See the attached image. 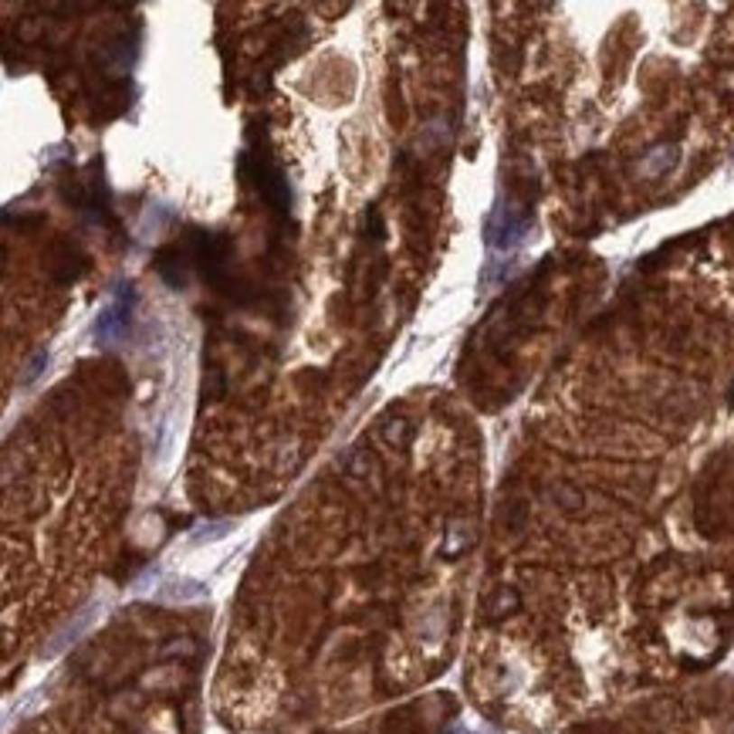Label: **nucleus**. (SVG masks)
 Masks as SVG:
<instances>
[{
  "label": "nucleus",
  "instance_id": "f257e3e1",
  "mask_svg": "<svg viewBox=\"0 0 734 734\" xmlns=\"http://www.w3.org/2000/svg\"><path fill=\"white\" fill-rule=\"evenodd\" d=\"M511 609H518V592H515V589H497L491 596V602H488V613L497 619V616H507Z\"/></svg>",
  "mask_w": 734,
  "mask_h": 734
},
{
  "label": "nucleus",
  "instance_id": "f03ea898",
  "mask_svg": "<svg viewBox=\"0 0 734 734\" xmlns=\"http://www.w3.org/2000/svg\"><path fill=\"white\" fill-rule=\"evenodd\" d=\"M410 437H413V427H410L406 420H389L386 427H383V441H386L389 447H406Z\"/></svg>",
  "mask_w": 734,
  "mask_h": 734
},
{
  "label": "nucleus",
  "instance_id": "7ed1b4c3",
  "mask_svg": "<svg viewBox=\"0 0 734 734\" xmlns=\"http://www.w3.org/2000/svg\"><path fill=\"white\" fill-rule=\"evenodd\" d=\"M552 501L575 511V507H582V494L575 491L572 484H555V488H552Z\"/></svg>",
  "mask_w": 734,
  "mask_h": 734
}]
</instances>
